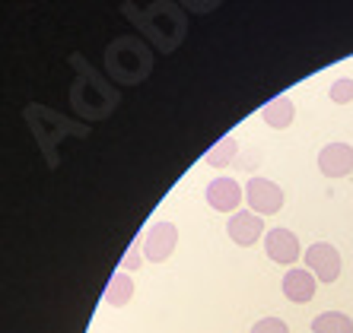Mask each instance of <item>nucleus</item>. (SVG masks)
Segmentation results:
<instances>
[{
	"label": "nucleus",
	"mask_w": 353,
	"mask_h": 333,
	"mask_svg": "<svg viewBox=\"0 0 353 333\" xmlns=\"http://www.w3.org/2000/svg\"><path fill=\"white\" fill-rule=\"evenodd\" d=\"M305 270H312L319 283H337L341 279V270H344V260L331 241H315L312 248H305L303 254Z\"/></svg>",
	"instance_id": "obj_1"
},
{
	"label": "nucleus",
	"mask_w": 353,
	"mask_h": 333,
	"mask_svg": "<svg viewBox=\"0 0 353 333\" xmlns=\"http://www.w3.org/2000/svg\"><path fill=\"white\" fill-rule=\"evenodd\" d=\"M245 204L258 216H274L283 210V187L268 178H248L245 181Z\"/></svg>",
	"instance_id": "obj_2"
},
{
	"label": "nucleus",
	"mask_w": 353,
	"mask_h": 333,
	"mask_svg": "<svg viewBox=\"0 0 353 333\" xmlns=\"http://www.w3.org/2000/svg\"><path fill=\"white\" fill-rule=\"evenodd\" d=\"M175 244H179V228L175 222H153L143 235V257L150 264H163L175 254Z\"/></svg>",
	"instance_id": "obj_3"
},
{
	"label": "nucleus",
	"mask_w": 353,
	"mask_h": 333,
	"mask_svg": "<svg viewBox=\"0 0 353 333\" xmlns=\"http://www.w3.org/2000/svg\"><path fill=\"white\" fill-rule=\"evenodd\" d=\"M264 251H268V257H271L274 264H280V267H296V260L305 254L299 238H296V232H290V228H271V232L264 235Z\"/></svg>",
	"instance_id": "obj_4"
},
{
	"label": "nucleus",
	"mask_w": 353,
	"mask_h": 333,
	"mask_svg": "<svg viewBox=\"0 0 353 333\" xmlns=\"http://www.w3.org/2000/svg\"><path fill=\"white\" fill-rule=\"evenodd\" d=\"M226 235H230L239 248H252L255 241H264V219L252 210H239L226 219Z\"/></svg>",
	"instance_id": "obj_5"
},
{
	"label": "nucleus",
	"mask_w": 353,
	"mask_h": 333,
	"mask_svg": "<svg viewBox=\"0 0 353 333\" xmlns=\"http://www.w3.org/2000/svg\"><path fill=\"white\" fill-rule=\"evenodd\" d=\"M207 204H210V210L216 213H239V204H242V184H239L236 178H226V175H220V178H214L210 184H207L204 191Z\"/></svg>",
	"instance_id": "obj_6"
},
{
	"label": "nucleus",
	"mask_w": 353,
	"mask_h": 333,
	"mask_svg": "<svg viewBox=\"0 0 353 333\" xmlns=\"http://www.w3.org/2000/svg\"><path fill=\"white\" fill-rule=\"evenodd\" d=\"M280 289H283V299H290L293 305H305V301L315 299L319 279H315L312 270H305V267H290L287 273H283V283H280Z\"/></svg>",
	"instance_id": "obj_7"
},
{
	"label": "nucleus",
	"mask_w": 353,
	"mask_h": 333,
	"mask_svg": "<svg viewBox=\"0 0 353 333\" xmlns=\"http://www.w3.org/2000/svg\"><path fill=\"white\" fill-rule=\"evenodd\" d=\"M319 171L325 178H347L353 171V147H347V143H328L319 153Z\"/></svg>",
	"instance_id": "obj_8"
},
{
	"label": "nucleus",
	"mask_w": 353,
	"mask_h": 333,
	"mask_svg": "<svg viewBox=\"0 0 353 333\" xmlns=\"http://www.w3.org/2000/svg\"><path fill=\"white\" fill-rule=\"evenodd\" d=\"M261 118H264V124H268V127L287 130L290 124L296 121V105H293V98H290V96L271 98V102L261 108Z\"/></svg>",
	"instance_id": "obj_9"
},
{
	"label": "nucleus",
	"mask_w": 353,
	"mask_h": 333,
	"mask_svg": "<svg viewBox=\"0 0 353 333\" xmlns=\"http://www.w3.org/2000/svg\"><path fill=\"white\" fill-rule=\"evenodd\" d=\"M105 305H112V308H124L128 301L134 299V279H131V273H124V270H118L115 277L108 279V286H105Z\"/></svg>",
	"instance_id": "obj_10"
},
{
	"label": "nucleus",
	"mask_w": 353,
	"mask_h": 333,
	"mask_svg": "<svg viewBox=\"0 0 353 333\" xmlns=\"http://www.w3.org/2000/svg\"><path fill=\"white\" fill-rule=\"evenodd\" d=\"M236 153H239L236 137H232V133H226V137H220L214 147L204 153V165H210V169H226V165H232Z\"/></svg>",
	"instance_id": "obj_11"
},
{
	"label": "nucleus",
	"mask_w": 353,
	"mask_h": 333,
	"mask_svg": "<svg viewBox=\"0 0 353 333\" xmlns=\"http://www.w3.org/2000/svg\"><path fill=\"white\" fill-rule=\"evenodd\" d=\"M312 333H353V321L344 311H321L312 321Z\"/></svg>",
	"instance_id": "obj_12"
},
{
	"label": "nucleus",
	"mask_w": 353,
	"mask_h": 333,
	"mask_svg": "<svg viewBox=\"0 0 353 333\" xmlns=\"http://www.w3.org/2000/svg\"><path fill=\"white\" fill-rule=\"evenodd\" d=\"M328 96L334 105H350L353 102V80L350 76H337V80L328 86Z\"/></svg>",
	"instance_id": "obj_13"
},
{
	"label": "nucleus",
	"mask_w": 353,
	"mask_h": 333,
	"mask_svg": "<svg viewBox=\"0 0 353 333\" xmlns=\"http://www.w3.org/2000/svg\"><path fill=\"white\" fill-rule=\"evenodd\" d=\"M252 333H290V327L283 317H261V321L252 327Z\"/></svg>",
	"instance_id": "obj_14"
},
{
	"label": "nucleus",
	"mask_w": 353,
	"mask_h": 333,
	"mask_svg": "<svg viewBox=\"0 0 353 333\" xmlns=\"http://www.w3.org/2000/svg\"><path fill=\"white\" fill-rule=\"evenodd\" d=\"M140 248H143V241H140V238H134L131 251L124 254V260H121V270H124V273H131V270L140 267Z\"/></svg>",
	"instance_id": "obj_15"
}]
</instances>
